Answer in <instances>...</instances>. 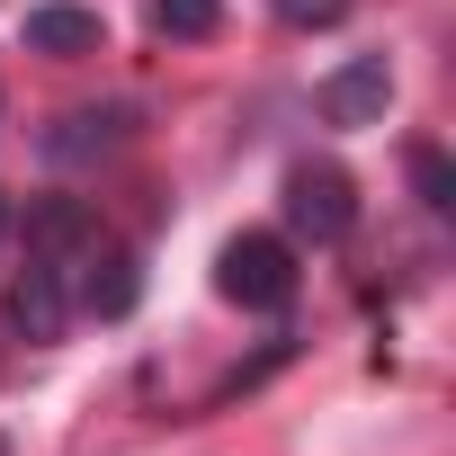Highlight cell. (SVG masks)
<instances>
[{
    "label": "cell",
    "instance_id": "obj_7",
    "mask_svg": "<svg viewBox=\"0 0 456 456\" xmlns=\"http://www.w3.org/2000/svg\"><path fill=\"white\" fill-rule=\"evenodd\" d=\"M28 45H37V54H99V45H108V28H99V10L45 0V10H28Z\"/></svg>",
    "mask_w": 456,
    "mask_h": 456
},
{
    "label": "cell",
    "instance_id": "obj_2",
    "mask_svg": "<svg viewBox=\"0 0 456 456\" xmlns=\"http://www.w3.org/2000/svg\"><path fill=\"white\" fill-rule=\"evenodd\" d=\"M287 224L305 242H349V224H358V179L340 170V161H296L287 170Z\"/></svg>",
    "mask_w": 456,
    "mask_h": 456
},
{
    "label": "cell",
    "instance_id": "obj_12",
    "mask_svg": "<svg viewBox=\"0 0 456 456\" xmlns=\"http://www.w3.org/2000/svg\"><path fill=\"white\" fill-rule=\"evenodd\" d=\"M0 233H10V197H0Z\"/></svg>",
    "mask_w": 456,
    "mask_h": 456
},
{
    "label": "cell",
    "instance_id": "obj_10",
    "mask_svg": "<svg viewBox=\"0 0 456 456\" xmlns=\"http://www.w3.org/2000/svg\"><path fill=\"white\" fill-rule=\"evenodd\" d=\"M411 179H420V206H429V215H447V206H456V179H447V152H429V143H420V152H411Z\"/></svg>",
    "mask_w": 456,
    "mask_h": 456
},
{
    "label": "cell",
    "instance_id": "obj_11",
    "mask_svg": "<svg viewBox=\"0 0 456 456\" xmlns=\"http://www.w3.org/2000/svg\"><path fill=\"white\" fill-rule=\"evenodd\" d=\"M269 10H278L287 28H340V19H349V0H269Z\"/></svg>",
    "mask_w": 456,
    "mask_h": 456
},
{
    "label": "cell",
    "instance_id": "obj_5",
    "mask_svg": "<svg viewBox=\"0 0 456 456\" xmlns=\"http://www.w3.org/2000/svg\"><path fill=\"white\" fill-rule=\"evenodd\" d=\"M134 296H143L134 251H126V242H90V251H81V305H90L99 322H117V314H134Z\"/></svg>",
    "mask_w": 456,
    "mask_h": 456
},
{
    "label": "cell",
    "instance_id": "obj_13",
    "mask_svg": "<svg viewBox=\"0 0 456 456\" xmlns=\"http://www.w3.org/2000/svg\"><path fill=\"white\" fill-rule=\"evenodd\" d=\"M0 456H10V447H0Z\"/></svg>",
    "mask_w": 456,
    "mask_h": 456
},
{
    "label": "cell",
    "instance_id": "obj_8",
    "mask_svg": "<svg viewBox=\"0 0 456 456\" xmlns=\"http://www.w3.org/2000/svg\"><path fill=\"white\" fill-rule=\"evenodd\" d=\"M117 143H126V108H81V117H63L45 134L54 161H90V152H117Z\"/></svg>",
    "mask_w": 456,
    "mask_h": 456
},
{
    "label": "cell",
    "instance_id": "obj_6",
    "mask_svg": "<svg viewBox=\"0 0 456 456\" xmlns=\"http://www.w3.org/2000/svg\"><path fill=\"white\" fill-rule=\"evenodd\" d=\"M10 331H19V340H54V331H63V278H54V269L28 260V269L10 278Z\"/></svg>",
    "mask_w": 456,
    "mask_h": 456
},
{
    "label": "cell",
    "instance_id": "obj_4",
    "mask_svg": "<svg viewBox=\"0 0 456 456\" xmlns=\"http://www.w3.org/2000/svg\"><path fill=\"white\" fill-rule=\"evenodd\" d=\"M314 108H322V126H376V117L394 108V72H385V54L340 63V72L314 90Z\"/></svg>",
    "mask_w": 456,
    "mask_h": 456
},
{
    "label": "cell",
    "instance_id": "obj_3",
    "mask_svg": "<svg viewBox=\"0 0 456 456\" xmlns=\"http://www.w3.org/2000/svg\"><path fill=\"white\" fill-rule=\"evenodd\" d=\"M90 242H99V224H90V206H81V197H45V206H28V260H37V269L72 278Z\"/></svg>",
    "mask_w": 456,
    "mask_h": 456
},
{
    "label": "cell",
    "instance_id": "obj_1",
    "mask_svg": "<svg viewBox=\"0 0 456 456\" xmlns=\"http://www.w3.org/2000/svg\"><path fill=\"white\" fill-rule=\"evenodd\" d=\"M215 296L224 305H251V314L296 305V251L278 233H233V242L215 251Z\"/></svg>",
    "mask_w": 456,
    "mask_h": 456
},
{
    "label": "cell",
    "instance_id": "obj_9",
    "mask_svg": "<svg viewBox=\"0 0 456 456\" xmlns=\"http://www.w3.org/2000/svg\"><path fill=\"white\" fill-rule=\"evenodd\" d=\"M152 28L161 37H215L224 28V0H152Z\"/></svg>",
    "mask_w": 456,
    "mask_h": 456
}]
</instances>
